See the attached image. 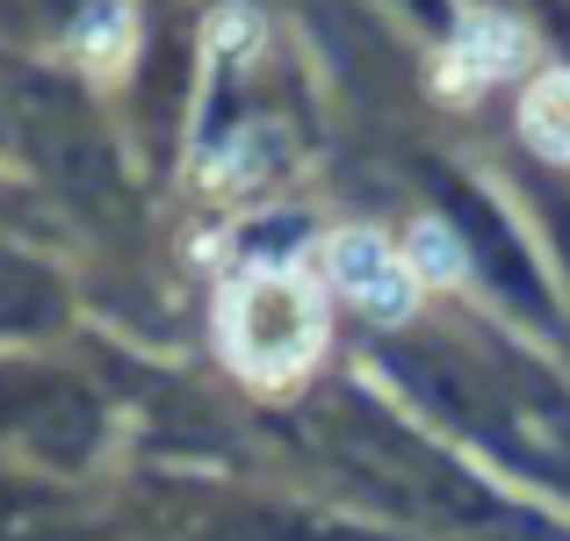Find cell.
<instances>
[{
    "label": "cell",
    "instance_id": "obj_1",
    "mask_svg": "<svg viewBox=\"0 0 570 541\" xmlns=\"http://www.w3.org/2000/svg\"><path fill=\"white\" fill-rule=\"evenodd\" d=\"M325 340V296L304 267H246L224 289V354L253 383H289Z\"/></svg>",
    "mask_w": 570,
    "mask_h": 541
},
{
    "label": "cell",
    "instance_id": "obj_2",
    "mask_svg": "<svg viewBox=\"0 0 570 541\" xmlns=\"http://www.w3.org/2000/svg\"><path fill=\"white\" fill-rule=\"evenodd\" d=\"M528 66V29L513 22V14H462L455 37H448V58H441V87L448 95H484V87L513 80V72Z\"/></svg>",
    "mask_w": 570,
    "mask_h": 541
},
{
    "label": "cell",
    "instance_id": "obj_3",
    "mask_svg": "<svg viewBox=\"0 0 570 541\" xmlns=\"http://www.w3.org/2000/svg\"><path fill=\"white\" fill-rule=\"evenodd\" d=\"M333 275L368 318H404L419 304V267L376 232H340L333 238Z\"/></svg>",
    "mask_w": 570,
    "mask_h": 541
},
{
    "label": "cell",
    "instance_id": "obj_4",
    "mask_svg": "<svg viewBox=\"0 0 570 541\" xmlns=\"http://www.w3.org/2000/svg\"><path fill=\"white\" fill-rule=\"evenodd\" d=\"M130 51H138V14H130L124 0H95V8L72 22V58H80L95 80H116V72L130 66Z\"/></svg>",
    "mask_w": 570,
    "mask_h": 541
},
{
    "label": "cell",
    "instance_id": "obj_5",
    "mask_svg": "<svg viewBox=\"0 0 570 541\" xmlns=\"http://www.w3.org/2000/svg\"><path fill=\"white\" fill-rule=\"evenodd\" d=\"M520 130H528V145L542 159L570 167V66L542 72V80L528 87V101H520Z\"/></svg>",
    "mask_w": 570,
    "mask_h": 541
},
{
    "label": "cell",
    "instance_id": "obj_6",
    "mask_svg": "<svg viewBox=\"0 0 570 541\" xmlns=\"http://www.w3.org/2000/svg\"><path fill=\"white\" fill-rule=\"evenodd\" d=\"M261 8H246V0H238V8H217L209 14V51L217 58H253V43H261Z\"/></svg>",
    "mask_w": 570,
    "mask_h": 541
},
{
    "label": "cell",
    "instance_id": "obj_7",
    "mask_svg": "<svg viewBox=\"0 0 570 541\" xmlns=\"http://www.w3.org/2000/svg\"><path fill=\"white\" fill-rule=\"evenodd\" d=\"M412 267H419V282H455L462 275V246L448 238V224H419L412 232Z\"/></svg>",
    "mask_w": 570,
    "mask_h": 541
}]
</instances>
